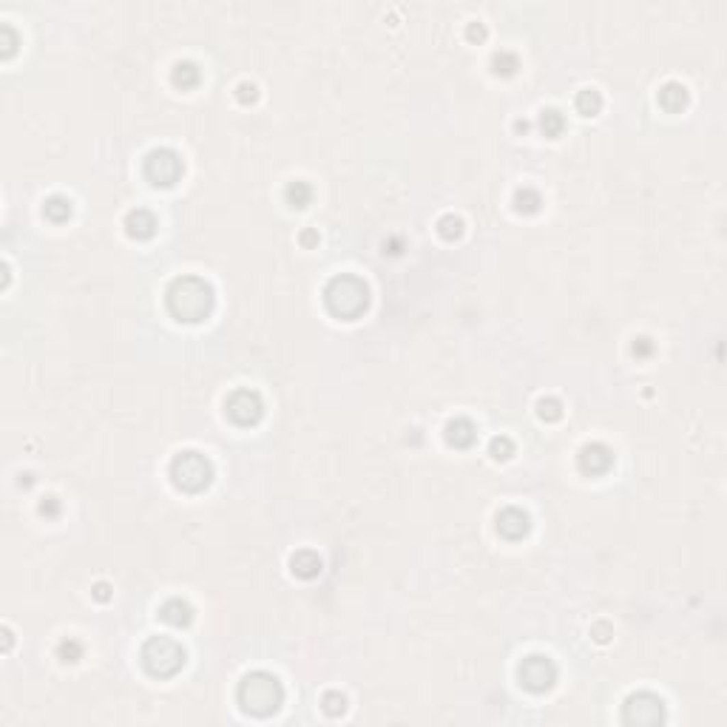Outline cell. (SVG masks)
Instances as JSON below:
<instances>
[{
	"instance_id": "1",
	"label": "cell",
	"mask_w": 727,
	"mask_h": 727,
	"mask_svg": "<svg viewBox=\"0 0 727 727\" xmlns=\"http://www.w3.org/2000/svg\"><path fill=\"white\" fill-rule=\"evenodd\" d=\"M214 290L202 279H177L168 290V307L179 321H199L210 313Z\"/></svg>"
},
{
	"instance_id": "2",
	"label": "cell",
	"mask_w": 727,
	"mask_h": 727,
	"mask_svg": "<svg viewBox=\"0 0 727 727\" xmlns=\"http://www.w3.org/2000/svg\"><path fill=\"white\" fill-rule=\"evenodd\" d=\"M239 702L251 713H270L281 704V687L270 674H251L239 687Z\"/></svg>"
},
{
	"instance_id": "3",
	"label": "cell",
	"mask_w": 727,
	"mask_h": 727,
	"mask_svg": "<svg viewBox=\"0 0 727 727\" xmlns=\"http://www.w3.org/2000/svg\"><path fill=\"white\" fill-rule=\"evenodd\" d=\"M327 304L335 316L353 318L367 307V284L361 279H353V276L333 279V284L327 287Z\"/></svg>"
},
{
	"instance_id": "4",
	"label": "cell",
	"mask_w": 727,
	"mask_h": 727,
	"mask_svg": "<svg viewBox=\"0 0 727 727\" xmlns=\"http://www.w3.org/2000/svg\"><path fill=\"white\" fill-rule=\"evenodd\" d=\"M142 662L154 676H170L185 665V650L174 639H151L142 648Z\"/></svg>"
},
{
	"instance_id": "5",
	"label": "cell",
	"mask_w": 727,
	"mask_h": 727,
	"mask_svg": "<svg viewBox=\"0 0 727 727\" xmlns=\"http://www.w3.org/2000/svg\"><path fill=\"white\" fill-rule=\"evenodd\" d=\"M170 474H174V483L179 489L196 492L202 486H207L210 481V463L199 452H182L174 463H170Z\"/></svg>"
},
{
	"instance_id": "6",
	"label": "cell",
	"mask_w": 727,
	"mask_h": 727,
	"mask_svg": "<svg viewBox=\"0 0 727 727\" xmlns=\"http://www.w3.org/2000/svg\"><path fill=\"white\" fill-rule=\"evenodd\" d=\"M145 170L157 185H170L182 174V160L174 154V151H154L145 162Z\"/></svg>"
},
{
	"instance_id": "7",
	"label": "cell",
	"mask_w": 727,
	"mask_h": 727,
	"mask_svg": "<svg viewBox=\"0 0 727 727\" xmlns=\"http://www.w3.org/2000/svg\"><path fill=\"white\" fill-rule=\"evenodd\" d=\"M520 679L526 687L531 691H546L554 682V665L543 656H528L523 665H520Z\"/></svg>"
},
{
	"instance_id": "8",
	"label": "cell",
	"mask_w": 727,
	"mask_h": 727,
	"mask_svg": "<svg viewBox=\"0 0 727 727\" xmlns=\"http://www.w3.org/2000/svg\"><path fill=\"white\" fill-rule=\"evenodd\" d=\"M227 412H231V418L239 420V424H253V420L262 418V400L256 392L242 390L227 400Z\"/></svg>"
},
{
	"instance_id": "9",
	"label": "cell",
	"mask_w": 727,
	"mask_h": 727,
	"mask_svg": "<svg viewBox=\"0 0 727 727\" xmlns=\"http://www.w3.org/2000/svg\"><path fill=\"white\" fill-rule=\"evenodd\" d=\"M497 528L503 534H509V537H520V534L528 528V518L518 509H506L500 518H497Z\"/></svg>"
},
{
	"instance_id": "10",
	"label": "cell",
	"mask_w": 727,
	"mask_h": 727,
	"mask_svg": "<svg viewBox=\"0 0 727 727\" xmlns=\"http://www.w3.org/2000/svg\"><path fill=\"white\" fill-rule=\"evenodd\" d=\"M580 461H583V466L591 469V472H602V469L611 466V452H608L605 446H585Z\"/></svg>"
},
{
	"instance_id": "11",
	"label": "cell",
	"mask_w": 727,
	"mask_h": 727,
	"mask_svg": "<svg viewBox=\"0 0 727 727\" xmlns=\"http://www.w3.org/2000/svg\"><path fill=\"white\" fill-rule=\"evenodd\" d=\"M154 227H157L154 225V216L145 214V210H137V214L128 216V233L131 236H142L145 239V236L154 233Z\"/></svg>"
},
{
	"instance_id": "12",
	"label": "cell",
	"mask_w": 727,
	"mask_h": 727,
	"mask_svg": "<svg viewBox=\"0 0 727 727\" xmlns=\"http://www.w3.org/2000/svg\"><path fill=\"white\" fill-rule=\"evenodd\" d=\"M162 620L170 625H185V622H190V608L182 600H170L162 608Z\"/></svg>"
},
{
	"instance_id": "13",
	"label": "cell",
	"mask_w": 727,
	"mask_h": 727,
	"mask_svg": "<svg viewBox=\"0 0 727 727\" xmlns=\"http://www.w3.org/2000/svg\"><path fill=\"white\" fill-rule=\"evenodd\" d=\"M446 435H449V441L457 444V446L472 444V437H474V435H472V424H466V420H455V424H449Z\"/></svg>"
},
{
	"instance_id": "14",
	"label": "cell",
	"mask_w": 727,
	"mask_h": 727,
	"mask_svg": "<svg viewBox=\"0 0 727 727\" xmlns=\"http://www.w3.org/2000/svg\"><path fill=\"white\" fill-rule=\"evenodd\" d=\"M43 210H46V216H49V219H57V222H60V219H68V216H71V202L63 199V196H54V199L46 202Z\"/></svg>"
},
{
	"instance_id": "15",
	"label": "cell",
	"mask_w": 727,
	"mask_h": 727,
	"mask_svg": "<svg viewBox=\"0 0 727 727\" xmlns=\"http://www.w3.org/2000/svg\"><path fill=\"white\" fill-rule=\"evenodd\" d=\"M287 196H290V202H296V207H304L307 199H310V188L304 182H296V185L287 188Z\"/></svg>"
},
{
	"instance_id": "16",
	"label": "cell",
	"mask_w": 727,
	"mask_h": 727,
	"mask_svg": "<svg viewBox=\"0 0 727 727\" xmlns=\"http://www.w3.org/2000/svg\"><path fill=\"white\" fill-rule=\"evenodd\" d=\"M577 105L583 114H594L600 108V97H597V91H583L580 97H577Z\"/></svg>"
},
{
	"instance_id": "17",
	"label": "cell",
	"mask_w": 727,
	"mask_h": 727,
	"mask_svg": "<svg viewBox=\"0 0 727 727\" xmlns=\"http://www.w3.org/2000/svg\"><path fill=\"white\" fill-rule=\"evenodd\" d=\"M185 77H188V83H196V77H199V71L190 66V63H179L177 66V74H174V80L177 83H185Z\"/></svg>"
},
{
	"instance_id": "18",
	"label": "cell",
	"mask_w": 727,
	"mask_h": 727,
	"mask_svg": "<svg viewBox=\"0 0 727 727\" xmlns=\"http://www.w3.org/2000/svg\"><path fill=\"white\" fill-rule=\"evenodd\" d=\"M543 128H546L548 133H557V131L563 128V117H560L557 111H546V114H543Z\"/></svg>"
},
{
	"instance_id": "19",
	"label": "cell",
	"mask_w": 727,
	"mask_h": 727,
	"mask_svg": "<svg viewBox=\"0 0 727 727\" xmlns=\"http://www.w3.org/2000/svg\"><path fill=\"white\" fill-rule=\"evenodd\" d=\"M60 656H63V662H77V656H80V645H77V642H63V645H60Z\"/></svg>"
},
{
	"instance_id": "20",
	"label": "cell",
	"mask_w": 727,
	"mask_h": 727,
	"mask_svg": "<svg viewBox=\"0 0 727 727\" xmlns=\"http://www.w3.org/2000/svg\"><path fill=\"white\" fill-rule=\"evenodd\" d=\"M441 227H444V236H457V233H461V222H457V219H452V216H449V219H444V222H441Z\"/></svg>"
},
{
	"instance_id": "21",
	"label": "cell",
	"mask_w": 727,
	"mask_h": 727,
	"mask_svg": "<svg viewBox=\"0 0 727 727\" xmlns=\"http://www.w3.org/2000/svg\"><path fill=\"white\" fill-rule=\"evenodd\" d=\"M324 702H327V711H330V713H338V711H344V699H338V696H327Z\"/></svg>"
},
{
	"instance_id": "22",
	"label": "cell",
	"mask_w": 727,
	"mask_h": 727,
	"mask_svg": "<svg viewBox=\"0 0 727 727\" xmlns=\"http://www.w3.org/2000/svg\"><path fill=\"white\" fill-rule=\"evenodd\" d=\"M509 449H511V446H509V441H506V437H503V441H494V444H492V452H494V457H500V452H509Z\"/></svg>"
}]
</instances>
